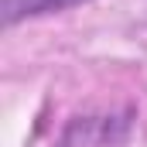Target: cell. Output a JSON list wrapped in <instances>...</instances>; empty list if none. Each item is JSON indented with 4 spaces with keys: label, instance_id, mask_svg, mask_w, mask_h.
I'll use <instances>...</instances> for the list:
<instances>
[{
    "label": "cell",
    "instance_id": "6da1fadb",
    "mask_svg": "<svg viewBox=\"0 0 147 147\" xmlns=\"http://www.w3.org/2000/svg\"><path fill=\"white\" fill-rule=\"evenodd\" d=\"M79 3H89V0H0V17L7 28L21 24V21H31V17H45V14H58V10H69Z\"/></svg>",
    "mask_w": 147,
    "mask_h": 147
}]
</instances>
